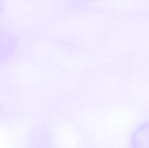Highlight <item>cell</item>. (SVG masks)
<instances>
[{
	"mask_svg": "<svg viewBox=\"0 0 149 148\" xmlns=\"http://www.w3.org/2000/svg\"><path fill=\"white\" fill-rule=\"evenodd\" d=\"M17 46V39L14 34L7 30H0V63L13 55Z\"/></svg>",
	"mask_w": 149,
	"mask_h": 148,
	"instance_id": "6da1fadb",
	"label": "cell"
},
{
	"mask_svg": "<svg viewBox=\"0 0 149 148\" xmlns=\"http://www.w3.org/2000/svg\"><path fill=\"white\" fill-rule=\"evenodd\" d=\"M130 148H149V120L140 124L130 139Z\"/></svg>",
	"mask_w": 149,
	"mask_h": 148,
	"instance_id": "7a4b0ae2",
	"label": "cell"
},
{
	"mask_svg": "<svg viewBox=\"0 0 149 148\" xmlns=\"http://www.w3.org/2000/svg\"><path fill=\"white\" fill-rule=\"evenodd\" d=\"M4 4L3 2L2 1H0V16L4 10Z\"/></svg>",
	"mask_w": 149,
	"mask_h": 148,
	"instance_id": "3957f363",
	"label": "cell"
}]
</instances>
